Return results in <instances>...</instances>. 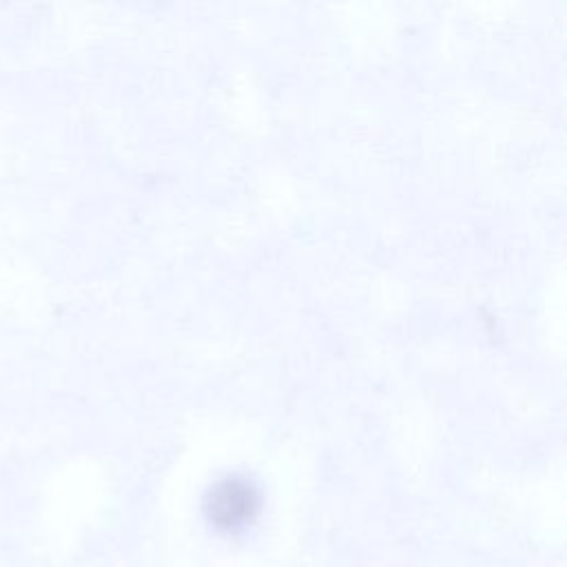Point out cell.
I'll return each instance as SVG.
<instances>
[{"label":"cell","instance_id":"cell-1","mask_svg":"<svg viewBox=\"0 0 567 567\" xmlns=\"http://www.w3.org/2000/svg\"><path fill=\"white\" fill-rule=\"evenodd\" d=\"M259 509V492L244 476L219 478L204 501L208 520L226 532L246 527Z\"/></svg>","mask_w":567,"mask_h":567}]
</instances>
